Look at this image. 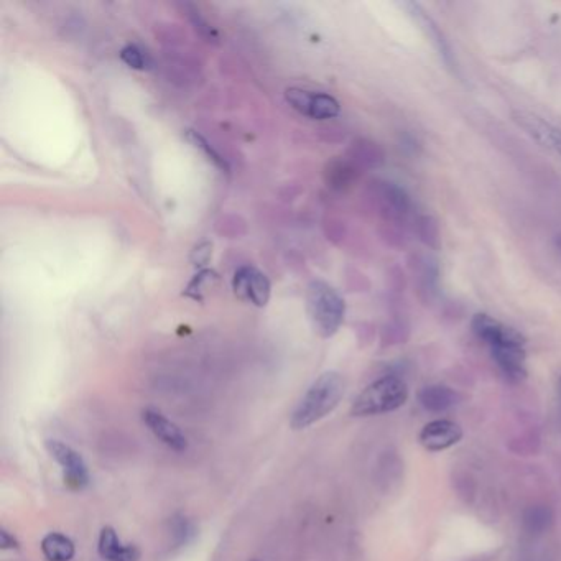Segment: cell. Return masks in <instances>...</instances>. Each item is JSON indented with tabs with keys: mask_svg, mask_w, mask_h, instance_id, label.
Segmentation results:
<instances>
[{
	"mask_svg": "<svg viewBox=\"0 0 561 561\" xmlns=\"http://www.w3.org/2000/svg\"><path fill=\"white\" fill-rule=\"evenodd\" d=\"M471 328L476 338L489 348V353L502 374L512 382L524 381L527 377V366H525L527 349H525L524 336L486 313H478L474 316Z\"/></svg>",
	"mask_w": 561,
	"mask_h": 561,
	"instance_id": "cell-1",
	"label": "cell"
},
{
	"mask_svg": "<svg viewBox=\"0 0 561 561\" xmlns=\"http://www.w3.org/2000/svg\"><path fill=\"white\" fill-rule=\"evenodd\" d=\"M344 390L346 382L341 374L334 371L321 374L293 410L290 418L293 430H306L328 417L343 400Z\"/></svg>",
	"mask_w": 561,
	"mask_h": 561,
	"instance_id": "cell-2",
	"label": "cell"
},
{
	"mask_svg": "<svg viewBox=\"0 0 561 561\" xmlns=\"http://www.w3.org/2000/svg\"><path fill=\"white\" fill-rule=\"evenodd\" d=\"M306 311L321 338L338 333L346 315V303L330 283L313 280L306 288Z\"/></svg>",
	"mask_w": 561,
	"mask_h": 561,
	"instance_id": "cell-3",
	"label": "cell"
},
{
	"mask_svg": "<svg viewBox=\"0 0 561 561\" xmlns=\"http://www.w3.org/2000/svg\"><path fill=\"white\" fill-rule=\"evenodd\" d=\"M408 400V387L399 376H385L367 385L354 400L351 413L354 417H374L394 412L404 407Z\"/></svg>",
	"mask_w": 561,
	"mask_h": 561,
	"instance_id": "cell-4",
	"label": "cell"
},
{
	"mask_svg": "<svg viewBox=\"0 0 561 561\" xmlns=\"http://www.w3.org/2000/svg\"><path fill=\"white\" fill-rule=\"evenodd\" d=\"M285 99L295 111L300 112L302 116L310 117L313 121H328L338 117L341 112L338 99H334L330 94L290 88L285 91Z\"/></svg>",
	"mask_w": 561,
	"mask_h": 561,
	"instance_id": "cell-5",
	"label": "cell"
},
{
	"mask_svg": "<svg viewBox=\"0 0 561 561\" xmlns=\"http://www.w3.org/2000/svg\"><path fill=\"white\" fill-rule=\"evenodd\" d=\"M404 7L407 9L408 15L412 17L413 22L420 27L423 35L428 38V42L432 43V47L440 55L446 68L458 75L459 66L458 61H456L455 50L451 47L450 40L441 30L440 25L436 24L432 15L428 14L427 10L423 9L422 5L417 4V2H408V4H404Z\"/></svg>",
	"mask_w": 561,
	"mask_h": 561,
	"instance_id": "cell-6",
	"label": "cell"
},
{
	"mask_svg": "<svg viewBox=\"0 0 561 561\" xmlns=\"http://www.w3.org/2000/svg\"><path fill=\"white\" fill-rule=\"evenodd\" d=\"M47 450L51 458L60 464L63 469V478L66 486L71 491H83L89 484L88 466L84 463L83 456L75 448L66 445L60 440H48Z\"/></svg>",
	"mask_w": 561,
	"mask_h": 561,
	"instance_id": "cell-7",
	"label": "cell"
},
{
	"mask_svg": "<svg viewBox=\"0 0 561 561\" xmlns=\"http://www.w3.org/2000/svg\"><path fill=\"white\" fill-rule=\"evenodd\" d=\"M232 288L242 302L252 303L259 308L269 303L270 280L267 279V275L251 265H244L237 270L232 279Z\"/></svg>",
	"mask_w": 561,
	"mask_h": 561,
	"instance_id": "cell-8",
	"label": "cell"
},
{
	"mask_svg": "<svg viewBox=\"0 0 561 561\" xmlns=\"http://www.w3.org/2000/svg\"><path fill=\"white\" fill-rule=\"evenodd\" d=\"M376 198L382 216L394 223H404L412 214L413 204L404 188L390 181H377L374 186Z\"/></svg>",
	"mask_w": 561,
	"mask_h": 561,
	"instance_id": "cell-9",
	"label": "cell"
},
{
	"mask_svg": "<svg viewBox=\"0 0 561 561\" xmlns=\"http://www.w3.org/2000/svg\"><path fill=\"white\" fill-rule=\"evenodd\" d=\"M517 126L527 132L532 139L537 140L538 144L543 145L545 149L552 150L561 157V129L553 126L550 122L545 121L537 114L527 111H515L512 114Z\"/></svg>",
	"mask_w": 561,
	"mask_h": 561,
	"instance_id": "cell-10",
	"label": "cell"
},
{
	"mask_svg": "<svg viewBox=\"0 0 561 561\" xmlns=\"http://www.w3.org/2000/svg\"><path fill=\"white\" fill-rule=\"evenodd\" d=\"M142 420L153 436L162 441L163 445H167L170 450L178 453L188 450V438L185 433L181 432L177 423H173L162 412H158L155 408H145L142 412Z\"/></svg>",
	"mask_w": 561,
	"mask_h": 561,
	"instance_id": "cell-11",
	"label": "cell"
},
{
	"mask_svg": "<svg viewBox=\"0 0 561 561\" xmlns=\"http://www.w3.org/2000/svg\"><path fill=\"white\" fill-rule=\"evenodd\" d=\"M463 438V430L451 420H435L423 427L420 443L428 451H445Z\"/></svg>",
	"mask_w": 561,
	"mask_h": 561,
	"instance_id": "cell-12",
	"label": "cell"
},
{
	"mask_svg": "<svg viewBox=\"0 0 561 561\" xmlns=\"http://www.w3.org/2000/svg\"><path fill=\"white\" fill-rule=\"evenodd\" d=\"M99 557L104 561H140V550L121 542L116 530L104 527L99 535Z\"/></svg>",
	"mask_w": 561,
	"mask_h": 561,
	"instance_id": "cell-13",
	"label": "cell"
},
{
	"mask_svg": "<svg viewBox=\"0 0 561 561\" xmlns=\"http://www.w3.org/2000/svg\"><path fill=\"white\" fill-rule=\"evenodd\" d=\"M458 400V392L446 385H428L418 392V402L427 412H448L458 404Z\"/></svg>",
	"mask_w": 561,
	"mask_h": 561,
	"instance_id": "cell-14",
	"label": "cell"
},
{
	"mask_svg": "<svg viewBox=\"0 0 561 561\" xmlns=\"http://www.w3.org/2000/svg\"><path fill=\"white\" fill-rule=\"evenodd\" d=\"M43 557L48 561H71L75 558L76 547L73 540L60 532H51L42 540Z\"/></svg>",
	"mask_w": 561,
	"mask_h": 561,
	"instance_id": "cell-15",
	"label": "cell"
},
{
	"mask_svg": "<svg viewBox=\"0 0 561 561\" xmlns=\"http://www.w3.org/2000/svg\"><path fill=\"white\" fill-rule=\"evenodd\" d=\"M524 529L530 535H543L553 525L555 515L548 506H532L524 512Z\"/></svg>",
	"mask_w": 561,
	"mask_h": 561,
	"instance_id": "cell-16",
	"label": "cell"
},
{
	"mask_svg": "<svg viewBox=\"0 0 561 561\" xmlns=\"http://www.w3.org/2000/svg\"><path fill=\"white\" fill-rule=\"evenodd\" d=\"M170 534L175 547H186L196 537V525L186 515L177 514L170 520Z\"/></svg>",
	"mask_w": 561,
	"mask_h": 561,
	"instance_id": "cell-17",
	"label": "cell"
},
{
	"mask_svg": "<svg viewBox=\"0 0 561 561\" xmlns=\"http://www.w3.org/2000/svg\"><path fill=\"white\" fill-rule=\"evenodd\" d=\"M418 285L422 292L433 295L438 287V267L430 257H423L422 262L417 264Z\"/></svg>",
	"mask_w": 561,
	"mask_h": 561,
	"instance_id": "cell-18",
	"label": "cell"
},
{
	"mask_svg": "<svg viewBox=\"0 0 561 561\" xmlns=\"http://www.w3.org/2000/svg\"><path fill=\"white\" fill-rule=\"evenodd\" d=\"M188 140H190L191 144L195 145L196 149L203 150L204 155L208 157L209 162H213L216 167L228 172L229 167L226 160H224V158L221 157V155H219V153L216 152V150H214L200 134H198V132H195V130H188Z\"/></svg>",
	"mask_w": 561,
	"mask_h": 561,
	"instance_id": "cell-19",
	"label": "cell"
},
{
	"mask_svg": "<svg viewBox=\"0 0 561 561\" xmlns=\"http://www.w3.org/2000/svg\"><path fill=\"white\" fill-rule=\"evenodd\" d=\"M121 58L127 66L134 70H145V66H147V56L137 45H127L122 48Z\"/></svg>",
	"mask_w": 561,
	"mask_h": 561,
	"instance_id": "cell-20",
	"label": "cell"
},
{
	"mask_svg": "<svg viewBox=\"0 0 561 561\" xmlns=\"http://www.w3.org/2000/svg\"><path fill=\"white\" fill-rule=\"evenodd\" d=\"M418 228V234L422 237L423 241L430 244V246H436L438 244V228H436V223L432 218L428 216H422L415 221Z\"/></svg>",
	"mask_w": 561,
	"mask_h": 561,
	"instance_id": "cell-21",
	"label": "cell"
},
{
	"mask_svg": "<svg viewBox=\"0 0 561 561\" xmlns=\"http://www.w3.org/2000/svg\"><path fill=\"white\" fill-rule=\"evenodd\" d=\"M190 19L191 22L195 24L196 30L200 32L201 37L206 38L208 42H216V40H218V35L214 32V28L211 27V25H209L203 17H201L200 12H196V10L190 12Z\"/></svg>",
	"mask_w": 561,
	"mask_h": 561,
	"instance_id": "cell-22",
	"label": "cell"
},
{
	"mask_svg": "<svg viewBox=\"0 0 561 561\" xmlns=\"http://www.w3.org/2000/svg\"><path fill=\"white\" fill-rule=\"evenodd\" d=\"M0 547L2 550H19L20 543L17 538H15L14 534H10L9 530L2 529L0 530Z\"/></svg>",
	"mask_w": 561,
	"mask_h": 561,
	"instance_id": "cell-23",
	"label": "cell"
},
{
	"mask_svg": "<svg viewBox=\"0 0 561 561\" xmlns=\"http://www.w3.org/2000/svg\"><path fill=\"white\" fill-rule=\"evenodd\" d=\"M558 395H560V402H561V377H560V381H558Z\"/></svg>",
	"mask_w": 561,
	"mask_h": 561,
	"instance_id": "cell-24",
	"label": "cell"
},
{
	"mask_svg": "<svg viewBox=\"0 0 561 561\" xmlns=\"http://www.w3.org/2000/svg\"><path fill=\"white\" fill-rule=\"evenodd\" d=\"M557 247H558V249H560V252H561V236H558Z\"/></svg>",
	"mask_w": 561,
	"mask_h": 561,
	"instance_id": "cell-25",
	"label": "cell"
},
{
	"mask_svg": "<svg viewBox=\"0 0 561 561\" xmlns=\"http://www.w3.org/2000/svg\"><path fill=\"white\" fill-rule=\"evenodd\" d=\"M252 561H260V560H252Z\"/></svg>",
	"mask_w": 561,
	"mask_h": 561,
	"instance_id": "cell-26",
	"label": "cell"
}]
</instances>
